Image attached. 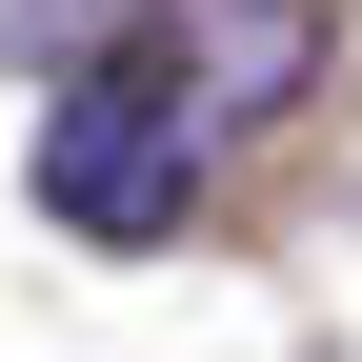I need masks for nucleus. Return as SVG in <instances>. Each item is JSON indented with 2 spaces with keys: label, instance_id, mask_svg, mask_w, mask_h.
<instances>
[{
  "label": "nucleus",
  "instance_id": "nucleus-1",
  "mask_svg": "<svg viewBox=\"0 0 362 362\" xmlns=\"http://www.w3.org/2000/svg\"><path fill=\"white\" fill-rule=\"evenodd\" d=\"M202 141H221L202 61H181L161 21L101 40V61L40 81V221H61V242H101V262H141V242H181V202H202Z\"/></svg>",
  "mask_w": 362,
  "mask_h": 362
},
{
  "label": "nucleus",
  "instance_id": "nucleus-2",
  "mask_svg": "<svg viewBox=\"0 0 362 362\" xmlns=\"http://www.w3.org/2000/svg\"><path fill=\"white\" fill-rule=\"evenodd\" d=\"M141 21H161V0H0V61L61 81V61H101V40H141Z\"/></svg>",
  "mask_w": 362,
  "mask_h": 362
}]
</instances>
